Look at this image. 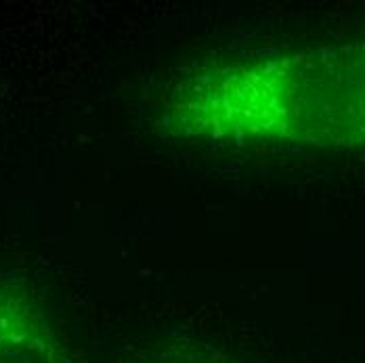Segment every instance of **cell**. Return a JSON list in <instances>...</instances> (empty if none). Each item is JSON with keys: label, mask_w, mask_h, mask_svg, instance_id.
I'll return each instance as SVG.
<instances>
[{"label": "cell", "mask_w": 365, "mask_h": 363, "mask_svg": "<svg viewBox=\"0 0 365 363\" xmlns=\"http://www.w3.org/2000/svg\"><path fill=\"white\" fill-rule=\"evenodd\" d=\"M0 363H73L68 340L26 292L0 286Z\"/></svg>", "instance_id": "6da1fadb"}]
</instances>
